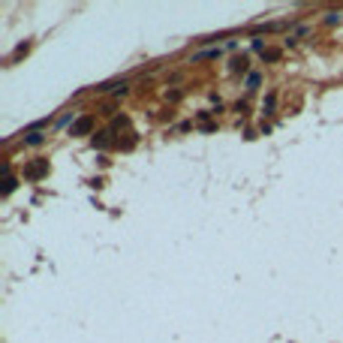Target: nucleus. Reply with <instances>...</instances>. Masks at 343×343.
I'll use <instances>...</instances> for the list:
<instances>
[{
  "mask_svg": "<svg viewBox=\"0 0 343 343\" xmlns=\"http://www.w3.org/2000/svg\"><path fill=\"white\" fill-rule=\"evenodd\" d=\"M220 51H223L220 45H217V48H205V51H199L193 61H202V58H217V54H220Z\"/></svg>",
  "mask_w": 343,
  "mask_h": 343,
  "instance_id": "obj_7",
  "label": "nucleus"
},
{
  "mask_svg": "<svg viewBox=\"0 0 343 343\" xmlns=\"http://www.w3.org/2000/svg\"><path fill=\"white\" fill-rule=\"evenodd\" d=\"M262 84V76L259 72H247V90H256Z\"/></svg>",
  "mask_w": 343,
  "mask_h": 343,
  "instance_id": "obj_6",
  "label": "nucleus"
},
{
  "mask_svg": "<svg viewBox=\"0 0 343 343\" xmlns=\"http://www.w3.org/2000/svg\"><path fill=\"white\" fill-rule=\"evenodd\" d=\"M69 121H72V115H63V118H61V121H58V126H66V123H69ZM72 123H76V121H72Z\"/></svg>",
  "mask_w": 343,
  "mask_h": 343,
  "instance_id": "obj_11",
  "label": "nucleus"
},
{
  "mask_svg": "<svg viewBox=\"0 0 343 343\" xmlns=\"http://www.w3.org/2000/svg\"><path fill=\"white\" fill-rule=\"evenodd\" d=\"M42 141H45L42 133H27V136H24V144H30V148H40Z\"/></svg>",
  "mask_w": 343,
  "mask_h": 343,
  "instance_id": "obj_4",
  "label": "nucleus"
},
{
  "mask_svg": "<svg viewBox=\"0 0 343 343\" xmlns=\"http://www.w3.org/2000/svg\"><path fill=\"white\" fill-rule=\"evenodd\" d=\"M247 63H250L247 58H235L232 61V72H247Z\"/></svg>",
  "mask_w": 343,
  "mask_h": 343,
  "instance_id": "obj_8",
  "label": "nucleus"
},
{
  "mask_svg": "<svg viewBox=\"0 0 343 343\" xmlns=\"http://www.w3.org/2000/svg\"><path fill=\"white\" fill-rule=\"evenodd\" d=\"M94 148H100V151H105V148H112V130H100V133H94Z\"/></svg>",
  "mask_w": 343,
  "mask_h": 343,
  "instance_id": "obj_3",
  "label": "nucleus"
},
{
  "mask_svg": "<svg viewBox=\"0 0 343 343\" xmlns=\"http://www.w3.org/2000/svg\"><path fill=\"white\" fill-rule=\"evenodd\" d=\"M94 118H90V115H84V118H79L76 123H72V130H69V136H90V133H94Z\"/></svg>",
  "mask_w": 343,
  "mask_h": 343,
  "instance_id": "obj_2",
  "label": "nucleus"
},
{
  "mask_svg": "<svg viewBox=\"0 0 343 343\" xmlns=\"http://www.w3.org/2000/svg\"><path fill=\"white\" fill-rule=\"evenodd\" d=\"M45 175H48V160H30L24 166V178L27 181H40Z\"/></svg>",
  "mask_w": 343,
  "mask_h": 343,
  "instance_id": "obj_1",
  "label": "nucleus"
},
{
  "mask_svg": "<svg viewBox=\"0 0 343 343\" xmlns=\"http://www.w3.org/2000/svg\"><path fill=\"white\" fill-rule=\"evenodd\" d=\"M274 105H277V94H268L265 102H262V115H271V112H274Z\"/></svg>",
  "mask_w": 343,
  "mask_h": 343,
  "instance_id": "obj_5",
  "label": "nucleus"
},
{
  "mask_svg": "<svg viewBox=\"0 0 343 343\" xmlns=\"http://www.w3.org/2000/svg\"><path fill=\"white\" fill-rule=\"evenodd\" d=\"M262 61H280V48H265L262 51Z\"/></svg>",
  "mask_w": 343,
  "mask_h": 343,
  "instance_id": "obj_9",
  "label": "nucleus"
},
{
  "mask_svg": "<svg viewBox=\"0 0 343 343\" xmlns=\"http://www.w3.org/2000/svg\"><path fill=\"white\" fill-rule=\"evenodd\" d=\"M15 184H18V181H15V178H6V184H3V196H9V193L15 190Z\"/></svg>",
  "mask_w": 343,
  "mask_h": 343,
  "instance_id": "obj_10",
  "label": "nucleus"
}]
</instances>
